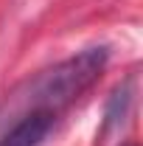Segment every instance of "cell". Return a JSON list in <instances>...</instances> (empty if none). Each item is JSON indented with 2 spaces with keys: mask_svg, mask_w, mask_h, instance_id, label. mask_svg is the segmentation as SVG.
I'll list each match as a JSON object with an SVG mask.
<instances>
[{
  "mask_svg": "<svg viewBox=\"0 0 143 146\" xmlns=\"http://www.w3.org/2000/svg\"><path fill=\"white\" fill-rule=\"evenodd\" d=\"M107 59H109L107 48H87L48 70L36 73L34 79H28L20 90H14L6 98V104L0 110V115H3L0 121L11 118V124H14L28 112H45V115L56 118L104 73Z\"/></svg>",
  "mask_w": 143,
  "mask_h": 146,
  "instance_id": "obj_1",
  "label": "cell"
},
{
  "mask_svg": "<svg viewBox=\"0 0 143 146\" xmlns=\"http://www.w3.org/2000/svg\"><path fill=\"white\" fill-rule=\"evenodd\" d=\"M51 127H54V115L28 112L9 127V132L0 138V146H39L51 132Z\"/></svg>",
  "mask_w": 143,
  "mask_h": 146,
  "instance_id": "obj_2",
  "label": "cell"
}]
</instances>
